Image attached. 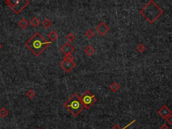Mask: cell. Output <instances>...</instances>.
Here are the masks:
<instances>
[{"label":"cell","instance_id":"obj_8","mask_svg":"<svg viewBox=\"0 0 172 129\" xmlns=\"http://www.w3.org/2000/svg\"><path fill=\"white\" fill-rule=\"evenodd\" d=\"M157 113L163 119H165L167 117H168L170 114H171V110H169V108L165 105H163L159 110L157 111Z\"/></svg>","mask_w":172,"mask_h":129},{"label":"cell","instance_id":"obj_2","mask_svg":"<svg viewBox=\"0 0 172 129\" xmlns=\"http://www.w3.org/2000/svg\"><path fill=\"white\" fill-rule=\"evenodd\" d=\"M163 14L162 9L153 0H150L140 10V14L150 24H153Z\"/></svg>","mask_w":172,"mask_h":129},{"label":"cell","instance_id":"obj_19","mask_svg":"<svg viewBox=\"0 0 172 129\" xmlns=\"http://www.w3.org/2000/svg\"><path fill=\"white\" fill-rule=\"evenodd\" d=\"M66 38H67V40L69 42H73V41L76 38V36H75V34H74L73 33L70 32V33H69L66 36Z\"/></svg>","mask_w":172,"mask_h":129},{"label":"cell","instance_id":"obj_16","mask_svg":"<svg viewBox=\"0 0 172 129\" xmlns=\"http://www.w3.org/2000/svg\"><path fill=\"white\" fill-rule=\"evenodd\" d=\"M8 114H9L8 110L5 107H2L0 108V116L2 117V118L6 117L8 115Z\"/></svg>","mask_w":172,"mask_h":129},{"label":"cell","instance_id":"obj_24","mask_svg":"<svg viewBox=\"0 0 172 129\" xmlns=\"http://www.w3.org/2000/svg\"><path fill=\"white\" fill-rule=\"evenodd\" d=\"M159 129H169V128L166 124H163L161 126H160Z\"/></svg>","mask_w":172,"mask_h":129},{"label":"cell","instance_id":"obj_10","mask_svg":"<svg viewBox=\"0 0 172 129\" xmlns=\"http://www.w3.org/2000/svg\"><path fill=\"white\" fill-rule=\"evenodd\" d=\"M84 51L86 53V55L89 56V57H91V56H92L94 54V52H95V50L91 45H88L85 48Z\"/></svg>","mask_w":172,"mask_h":129},{"label":"cell","instance_id":"obj_3","mask_svg":"<svg viewBox=\"0 0 172 129\" xmlns=\"http://www.w3.org/2000/svg\"><path fill=\"white\" fill-rule=\"evenodd\" d=\"M63 105L74 117L77 116L84 109L80 100V97L75 93L71 96L68 100L66 101Z\"/></svg>","mask_w":172,"mask_h":129},{"label":"cell","instance_id":"obj_25","mask_svg":"<svg viewBox=\"0 0 172 129\" xmlns=\"http://www.w3.org/2000/svg\"><path fill=\"white\" fill-rule=\"evenodd\" d=\"M2 47H3V46H2V43H0V50L2 49Z\"/></svg>","mask_w":172,"mask_h":129},{"label":"cell","instance_id":"obj_22","mask_svg":"<svg viewBox=\"0 0 172 129\" xmlns=\"http://www.w3.org/2000/svg\"><path fill=\"white\" fill-rule=\"evenodd\" d=\"M63 59L66 60V61H74V60H75V57H74L72 55H66Z\"/></svg>","mask_w":172,"mask_h":129},{"label":"cell","instance_id":"obj_17","mask_svg":"<svg viewBox=\"0 0 172 129\" xmlns=\"http://www.w3.org/2000/svg\"><path fill=\"white\" fill-rule=\"evenodd\" d=\"M135 122H136V120H133V121L130 122L129 123V124H127V126H124V128H121L120 127V126H119L118 124H115V125H114V126H113L112 128L111 129H126L127 127H128V126H130V125H131V124H133V123Z\"/></svg>","mask_w":172,"mask_h":129},{"label":"cell","instance_id":"obj_11","mask_svg":"<svg viewBox=\"0 0 172 129\" xmlns=\"http://www.w3.org/2000/svg\"><path fill=\"white\" fill-rule=\"evenodd\" d=\"M47 37H48L52 42V41H55L59 38V34H57V32L53 30V31H51L50 33L49 34V35L47 36Z\"/></svg>","mask_w":172,"mask_h":129},{"label":"cell","instance_id":"obj_4","mask_svg":"<svg viewBox=\"0 0 172 129\" xmlns=\"http://www.w3.org/2000/svg\"><path fill=\"white\" fill-rule=\"evenodd\" d=\"M7 5L11 8L12 10L16 14H20L21 11L28 5L30 1L29 0H7L5 2Z\"/></svg>","mask_w":172,"mask_h":129},{"label":"cell","instance_id":"obj_15","mask_svg":"<svg viewBox=\"0 0 172 129\" xmlns=\"http://www.w3.org/2000/svg\"><path fill=\"white\" fill-rule=\"evenodd\" d=\"M40 24V20L38 17H32L30 20V24L33 27H37Z\"/></svg>","mask_w":172,"mask_h":129},{"label":"cell","instance_id":"obj_7","mask_svg":"<svg viewBox=\"0 0 172 129\" xmlns=\"http://www.w3.org/2000/svg\"><path fill=\"white\" fill-rule=\"evenodd\" d=\"M95 30H96V31L98 32V33L100 36H103L106 34L108 32L110 31V28L105 22H100V24L96 26Z\"/></svg>","mask_w":172,"mask_h":129},{"label":"cell","instance_id":"obj_13","mask_svg":"<svg viewBox=\"0 0 172 129\" xmlns=\"http://www.w3.org/2000/svg\"><path fill=\"white\" fill-rule=\"evenodd\" d=\"M120 87H120V85L118 84L116 81L113 82L112 84L110 85V89L113 92H114V93L116 92V91L120 89Z\"/></svg>","mask_w":172,"mask_h":129},{"label":"cell","instance_id":"obj_23","mask_svg":"<svg viewBox=\"0 0 172 129\" xmlns=\"http://www.w3.org/2000/svg\"><path fill=\"white\" fill-rule=\"evenodd\" d=\"M166 122L169 124V125H172V114H170L168 117L165 118Z\"/></svg>","mask_w":172,"mask_h":129},{"label":"cell","instance_id":"obj_6","mask_svg":"<svg viewBox=\"0 0 172 129\" xmlns=\"http://www.w3.org/2000/svg\"><path fill=\"white\" fill-rule=\"evenodd\" d=\"M60 66L65 72L70 73L76 67V63L74 61H68L63 59L60 63Z\"/></svg>","mask_w":172,"mask_h":129},{"label":"cell","instance_id":"obj_18","mask_svg":"<svg viewBox=\"0 0 172 129\" xmlns=\"http://www.w3.org/2000/svg\"><path fill=\"white\" fill-rule=\"evenodd\" d=\"M35 94H36V93H35V90H29L27 91L26 93L27 97H28V98H30V99H32V98H34L35 96Z\"/></svg>","mask_w":172,"mask_h":129},{"label":"cell","instance_id":"obj_5","mask_svg":"<svg viewBox=\"0 0 172 129\" xmlns=\"http://www.w3.org/2000/svg\"><path fill=\"white\" fill-rule=\"evenodd\" d=\"M80 100L84 108L89 110L94 104L98 101L95 95L91 93L89 90H86L80 97Z\"/></svg>","mask_w":172,"mask_h":129},{"label":"cell","instance_id":"obj_14","mask_svg":"<svg viewBox=\"0 0 172 129\" xmlns=\"http://www.w3.org/2000/svg\"><path fill=\"white\" fill-rule=\"evenodd\" d=\"M52 24H53V23H52L51 21H50L49 18H47V17H46L45 19L42 21V25L43 26L44 28H50V27L52 26Z\"/></svg>","mask_w":172,"mask_h":129},{"label":"cell","instance_id":"obj_20","mask_svg":"<svg viewBox=\"0 0 172 129\" xmlns=\"http://www.w3.org/2000/svg\"><path fill=\"white\" fill-rule=\"evenodd\" d=\"M136 49H137V50L139 51V52H141V53H142V52H145L146 50V47L144 45L142 44H141V43H140V44H139L137 45V46H136Z\"/></svg>","mask_w":172,"mask_h":129},{"label":"cell","instance_id":"obj_26","mask_svg":"<svg viewBox=\"0 0 172 129\" xmlns=\"http://www.w3.org/2000/svg\"><path fill=\"white\" fill-rule=\"evenodd\" d=\"M36 129H41V128H36Z\"/></svg>","mask_w":172,"mask_h":129},{"label":"cell","instance_id":"obj_1","mask_svg":"<svg viewBox=\"0 0 172 129\" xmlns=\"http://www.w3.org/2000/svg\"><path fill=\"white\" fill-rule=\"evenodd\" d=\"M51 43V41L46 40L41 33L37 32L26 43V46L31 50L36 57H38Z\"/></svg>","mask_w":172,"mask_h":129},{"label":"cell","instance_id":"obj_12","mask_svg":"<svg viewBox=\"0 0 172 129\" xmlns=\"http://www.w3.org/2000/svg\"><path fill=\"white\" fill-rule=\"evenodd\" d=\"M28 24H29V23H28V20H27L26 19H25V18H22V19H21L18 22V26L22 29L26 28L28 26Z\"/></svg>","mask_w":172,"mask_h":129},{"label":"cell","instance_id":"obj_21","mask_svg":"<svg viewBox=\"0 0 172 129\" xmlns=\"http://www.w3.org/2000/svg\"><path fill=\"white\" fill-rule=\"evenodd\" d=\"M94 35H95V34H94V31H93L92 30H91V29H89V30L85 32L86 37L89 38V39H91L92 37H94Z\"/></svg>","mask_w":172,"mask_h":129},{"label":"cell","instance_id":"obj_9","mask_svg":"<svg viewBox=\"0 0 172 129\" xmlns=\"http://www.w3.org/2000/svg\"><path fill=\"white\" fill-rule=\"evenodd\" d=\"M61 52L64 53L66 56V55H71V53L75 50V49H74L73 46L70 43H66L61 46Z\"/></svg>","mask_w":172,"mask_h":129}]
</instances>
